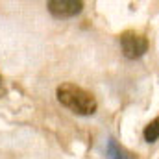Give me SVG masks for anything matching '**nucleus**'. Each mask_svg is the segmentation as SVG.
<instances>
[{
  "label": "nucleus",
  "mask_w": 159,
  "mask_h": 159,
  "mask_svg": "<svg viewBox=\"0 0 159 159\" xmlns=\"http://www.w3.org/2000/svg\"><path fill=\"white\" fill-rule=\"evenodd\" d=\"M120 44H122V52L128 59H137L141 57L146 50H148V41L146 37L133 34V32H126L120 35Z\"/></svg>",
  "instance_id": "nucleus-2"
},
{
  "label": "nucleus",
  "mask_w": 159,
  "mask_h": 159,
  "mask_svg": "<svg viewBox=\"0 0 159 159\" xmlns=\"http://www.w3.org/2000/svg\"><path fill=\"white\" fill-rule=\"evenodd\" d=\"M46 7H48L50 15L56 19H70L81 11L83 2H80V0H50L46 4Z\"/></svg>",
  "instance_id": "nucleus-3"
},
{
  "label": "nucleus",
  "mask_w": 159,
  "mask_h": 159,
  "mask_svg": "<svg viewBox=\"0 0 159 159\" xmlns=\"http://www.w3.org/2000/svg\"><path fill=\"white\" fill-rule=\"evenodd\" d=\"M157 139H159V117H156L144 128V141L146 143H156Z\"/></svg>",
  "instance_id": "nucleus-4"
},
{
  "label": "nucleus",
  "mask_w": 159,
  "mask_h": 159,
  "mask_svg": "<svg viewBox=\"0 0 159 159\" xmlns=\"http://www.w3.org/2000/svg\"><path fill=\"white\" fill-rule=\"evenodd\" d=\"M56 96L61 106L78 115H93L96 111V98L74 83H61L56 91Z\"/></svg>",
  "instance_id": "nucleus-1"
}]
</instances>
